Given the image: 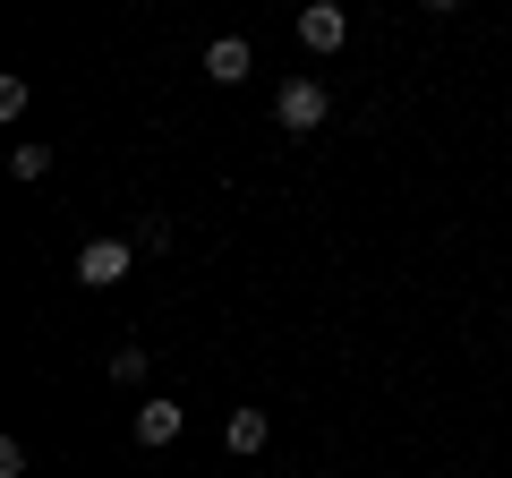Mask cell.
<instances>
[{"mask_svg": "<svg viewBox=\"0 0 512 478\" xmlns=\"http://www.w3.org/2000/svg\"><path fill=\"white\" fill-rule=\"evenodd\" d=\"M137 248H146V257H163V248H171V214H146V222H137Z\"/></svg>", "mask_w": 512, "mask_h": 478, "instance_id": "9", "label": "cell"}, {"mask_svg": "<svg viewBox=\"0 0 512 478\" xmlns=\"http://www.w3.org/2000/svg\"><path fill=\"white\" fill-rule=\"evenodd\" d=\"M299 43H308L316 60H333L350 43V18H342V0H308V9H299Z\"/></svg>", "mask_w": 512, "mask_h": 478, "instance_id": "3", "label": "cell"}, {"mask_svg": "<svg viewBox=\"0 0 512 478\" xmlns=\"http://www.w3.org/2000/svg\"><path fill=\"white\" fill-rule=\"evenodd\" d=\"M248 69H256L248 35H214L205 43V77H214V86H248Z\"/></svg>", "mask_w": 512, "mask_h": 478, "instance_id": "4", "label": "cell"}, {"mask_svg": "<svg viewBox=\"0 0 512 478\" xmlns=\"http://www.w3.org/2000/svg\"><path fill=\"white\" fill-rule=\"evenodd\" d=\"M188 427V410L171 402V393H154V402H137V444H171Z\"/></svg>", "mask_w": 512, "mask_h": 478, "instance_id": "5", "label": "cell"}, {"mask_svg": "<svg viewBox=\"0 0 512 478\" xmlns=\"http://www.w3.org/2000/svg\"><path fill=\"white\" fill-rule=\"evenodd\" d=\"M419 9H436V18H453V9H461V0H419Z\"/></svg>", "mask_w": 512, "mask_h": 478, "instance_id": "10", "label": "cell"}, {"mask_svg": "<svg viewBox=\"0 0 512 478\" xmlns=\"http://www.w3.org/2000/svg\"><path fill=\"white\" fill-rule=\"evenodd\" d=\"M128 274H137V248H128V239H86V248H77V282H86V291H120Z\"/></svg>", "mask_w": 512, "mask_h": 478, "instance_id": "1", "label": "cell"}, {"mask_svg": "<svg viewBox=\"0 0 512 478\" xmlns=\"http://www.w3.org/2000/svg\"><path fill=\"white\" fill-rule=\"evenodd\" d=\"M265 436H274L265 410H231V419H222V444H231V453H265Z\"/></svg>", "mask_w": 512, "mask_h": 478, "instance_id": "6", "label": "cell"}, {"mask_svg": "<svg viewBox=\"0 0 512 478\" xmlns=\"http://www.w3.org/2000/svg\"><path fill=\"white\" fill-rule=\"evenodd\" d=\"M9 171H18V180H52V146H43V137H26V146L9 154Z\"/></svg>", "mask_w": 512, "mask_h": 478, "instance_id": "7", "label": "cell"}, {"mask_svg": "<svg viewBox=\"0 0 512 478\" xmlns=\"http://www.w3.org/2000/svg\"><path fill=\"white\" fill-rule=\"evenodd\" d=\"M137 376H146V342H120L111 350V385H137Z\"/></svg>", "mask_w": 512, "mask_h": 478, "instance_id": "8", "label": "cell"}, {"mask_svg": "<svg viewBox=\"0 0 512 478\" xmlns=\"http://www.w3.org/2000/svg\"><path fill=\"white\" fill-rule=\"evenodd\" d=\"M325 77H291V86H282L274 94V120H282V129H291V137H316V129H325Z\"/></svg>", "mask_w": 512, "mask_h": 478, "instance_id": "2", "label": "cell"}]
</instances>
